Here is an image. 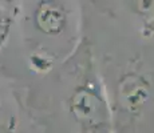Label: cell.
<instances>
[{
  "label": "cell",
  "mask_w": 154,
  "mask_h": 133,
  "mask_svg": "<svg viewBox=\"0 0 154 133\" xmlns=\"http://www.w3.org/2000/svg\"><path fill=\"white\" fill-rule=\"evenodd\" d=\"M55 92V117L66 133H112L109 94L105 91L91 48L86 41L75 47L62 65Z\"/></svg>",
  "instance_id": "cell-1"
},
{
  "label": "cell",
  "mask_w": 154,
  "mask_h": 133,
  "mask_svg": "<svg viewBox=\"0 0 154 133\" xmlns=\"http://www.w3.org/2000/svg\"><path fill=\"white\" fill-rule=\"evenodd\" d=\"M14 23V12L8 8L0 5V48L5 43L8 35L11 32V27Z\"/></svg>",
  "instance_id": "cell-5"
},
{
  "label": "cell",
  "mask_w": 154,
  "mask_h": 133,
  "mask_svg": "<svg viewBox=\"0 0 154 133\" xmlns=\"http://www.w3.org/2000/svg\"><path fill=\"white\" fill-rule=\"evenodd\" d=\"M19 1L20 0H0V5H3V7H5V8L12 11L14 8L19 4Z\"/></svg>",
  "instance_id": "cell-6"
},
{
  "label": "cell",
  "mask_w": 154,
  "mask_h": 133,
  "mask_svg": "<svg viewBox=\"0 0 154 133\" xmlns=\"http://www.w3.org/2000/svg\"><path fill=\"white\" fill-rule=\"evenodd\" d=\"M111 124L119 129H134L150 116L153 81L150 71L140 60H131L119 71L111 91Z\"/></svg>",
  "instance_id": "cell-2"
},
{
  "label": "cell",
  "mask_w": 154,
  "mask_h": 133,
  "mask_svg": "<svg viewBox=\"0 0 154 133\" xmlns=\"http://www.w3.org/2000/svg\"><path fill=\"white\" fill-rule=\"evenodd\" d=\"M15 125V113L10 109L7 101H4L0 96V133H14Z\"/></svg>",
  "instance_id": "cell-4"
},
{
  "label": "cell",
  "mask_w": 154,
  "mask_h": 133,
  "mask_svg": "<svg viewBox=\"0 0 154 133\" xmlns=\"http://www.w3.org/2000/svg\"><path fill=\"white\" fill-rule=\"evenodd\" d=\"M24 24L38 40L56 43L74 51L75 13L70 0H31L26 8Z\"/></svg>",
  "instance_id": "cell-3"
}]
</instances>
